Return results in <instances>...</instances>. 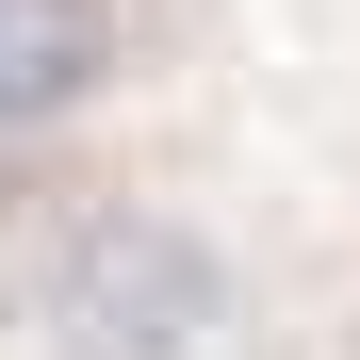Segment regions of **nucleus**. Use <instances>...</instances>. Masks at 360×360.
I'll return each mask as SVG.
<instances>
[{"instance_id":"obj_2","label":"nucleus","mask_w":360,"mask_h":360,"mask_svg":"<svg viewBox=\"0 0 360 360\" xmlns=\"http://www.w3.org/2000/svg\"><path fill=\"white\" fill-rule=\"evenodd\" d=\"M131 82V0H0V164L66 148Z\"/></svg>"},{"instance_id":"obj_1","label":"nucleus","mask_w":360,"mask_h":360,"mask_svg":"<svg viewBox=\"0 0 360 360\" xmlns=\"http://www.w3.org/2000/svg\"><path fill=\"white\" fill-rule=\"evenodd\" d=\"M0 311H17L33 360H229L246 262L180 197H66V213H33Z\"/></svg>"}]
</instances>
